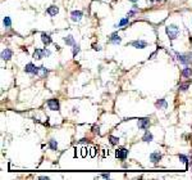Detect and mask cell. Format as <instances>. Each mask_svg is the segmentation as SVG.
Here are the masks:
<instances>
[{"label": "cell", "instance_id": "1f68e13d", "mask_svg": "<svg viewBox=\"0 0 192 180\" xmlns=\"http://www.w3.org/2000/svg\"><path fill=\"white\" fill-rule=\"evenodd\" d=\"M102 178H104V179H109V178H110V174H102Z\"/></svg>", "mask_w": 192, "mask_h": 180}, {"label": "cell", "instance_id": "836d02e7", "mask_svg": "<svg viewBox=\"0 0 192 180\" xmlns=\"http://www.w3.org/2000/svg\"><path fill=\"white\" fill-rule=\"evenodd\" d=\"M129 1H132V3H136V1H138V0H129Z\"/></svg>", "mask_w": 192, "mask_h": 180}, {"label": "cell", "instance_id": "277c9868", "mask_svg": "<svg viewBox=\"0 0 192 180\" xmlns=\"http://www.w3.org/2000/svg\"><path fill=\"white\" fill-rule=\"evenodd\" d=\"M149 126H150V118H147V117H145V118H140L138 120V129L140 130H147L149 129Z\"/></svg>", "mask_w": 192, "mask_h": 180}, {"label": "cell", "instance_id": "4dcf8cb0", "mask_svg": "<svg viewBox=\"0 0 192 180\" xmlns=\"http://www.w3.org/2000/svg\"><path fill=\"white\" fill-rule=\"evenodd\" d=\"M95 154H96V149H95V148H92V149H91V152H90V156H91V157H94Z\"/></svg>", "mask_w": 192, "mask_h": 180}, {"label": "cell", "instance_id": "d6986e66", "mask_svg": "<svg viewBox=\"0 0 192 180\" xmlns=\"http://www.w3.org/2000/svg\"><path fill=\"white\" fill-rule=\"evenodd\" d=\"M128 22H129V17L123 18V19H120V22H119L118 25H114V27H115V28H118V27H123V26L128 25Z\"/></svg>", "mask_w": 192, "mask_h": 180}, {"label": "cell", "instance_id": "f1b7e54d", "mask_svg": "<svg viewBox=\"0 0 192 180\" xmlns=\"http://www.w3.org/2000/svg\"><path fill=\"white\" fill-rule=\"evenodd\" d=\"M92 48H94V50H101V46L100 45H97V44H92Z\"/></svg>", "mask_w": 192, "mask_h": 180}, {"label": "cell", "instance_id": "e0dca14e", "mask_svg": "<svg viewBox=\"0 0 192 180\" xmlns=\"http://www.w3.org/2000/svg\"><path fill=\"white\" fill-rule=\"evenodd\" d=\"M152 134L151 133H150V131H145V135H143V136H142V140L143 141H146V143H150V141H151L152 140Z\"/></svg>", "mask_w": 192, "mask_h": 180}, {"label": "cell", "instance_id": "8fae6325", "mask_svg": "<svg viewBox=\"0 0 192 180\" xmlns=\"http://www.w3.org/2000/svg\"><path fill=\"white\" fill-rule=\"evenodd\" d=\"M160 160H161V153L160 152H152L150 154V161H151L152 163H158Z\"/></svg>", "mask_w": 192, "mask_h": 180}, {"label": "cell", "instance_id": "44dd1931", "mask_svg": "<svg viewBox=\"0 0 192 180\" xmlns=\"http://www.w3.org/2000/svg\"><path fill=\"white\" fill-rule=\"evenodd\" d=\"M49 147H50V149L56 150V149H58V143H56V140H55V139H50V140H49Z\"/></svg>", "mask_w": 192, "mask_h": 180}, {"label": "cell", "instance_id": "2e32d148", "mask_svg": "<svg viewBox=\"0 0 192 180\" xmlns=\"http://www.w3.org/2000/svg\"><path fill=\"white\" fill-rule=\"evenodd\" d=\"M64 40V43H65L67 45H70V46H73L74 45V39H73L72 35H68V36H65L63 39Z\"/></svg>", "mask_w": 192, "mask_h": 180}, {"label": "cell", "instance_id": "f546056e", "mask_svg": "<svg viewBox=\"0 0 192 180\" xmlns=\"http://www.w3.org/2000/svg\"><path fill=\"white\" fill-rule=\"evenodd\" d=\"M86 154H87V149H86V148H82V152H81V156H82V157H86Z\"/></svg>", "mask_w": 192, "mask_h": 180}, {"label": "cell", "instance_id": "7a4b0ae2", "mask_svg": "<svg viewBox=\"0 0 192 180\" xmlns=\"http://www.w3.org/2000/svg\"><path fill=\"white\" fill-rule=\"evenodd\" d=\"M115 156H117V158H119V160H126L127 156H128V149H126V148H123V147L118 148V149L115 150Z\"/></svg>", "mask_w": 192, "mask_h": 180}, {"label": "cell", "instance_id": "9a60e30c", "mask_svg": "<svg viewBox=\"0 0 192 180\" xmlns=\"http://www.w3.org/2000/svg\"><path fill=\"white\" fill-rule=\"evenodd\" d=\"M33 58L37 60H41L44 58V50L41 49H35V53H33Z\"/></svg>", "mask_w": 192, "mask_h": 180}, {"label": "cell", "instance_id": "3957f363", "mask_svg": "<svg viewBox=\"0 0 192 180\" xmlns=\"http://www.w3.org/2000/svg\"><path fill=\"white\" fill-rule=\"evenodd\" d=\"M46 104L51 111H59V108H60L59 101H58V99H49V101L46 102Z\"/></svg>", "mask_w": 192, "mask_h": 180}, {"label": "cell", "instance_id": "83f0119b", "mask_svg": "<svg viewBox=\"0 0 192 180\" xmlns=\"http://www.w3.org/2000/svg\"><path fill=\"white\" fill-rule=\"evenodd\" d=\"M42 50H44V57H49L51 54V51L49 49H42Z\"/></svg>", "mask_w": 192, "mask_h": 180}, {"label": "cell", "instance_id": "30bf717a", "mask_svg": "<svg viewBox=\"0 0 192 180\" xmlns=\"http://www.w3.org/2000/svg\"><path fill=\"white\" fill-rule=\"evenodd\" d=\"M175 57H177V59H178L182 64H184V66L190 64V60H188V57H187V56H183V54H179V53H177V51H175Z\"/></svg>", "mask_w": 192, "mask_h": 180}, {"label": "cell", "instance_id": "5bb4252c", "mask_svg": "<svg viewBox=\"0 0 192 180\" xmlns=\"http://www.w3.org/2000/svg\"><path fill=\"white\" fill-rule=\"evenodd\" d=\"M155 105H156V108H159V109H165L168 104H166V101H165V99L163 98V99H159V101L155 103Z\"/></svg>", "mask_w": 192, "mask_h": 180}, {"label": "cell", "instance_id": "cb8c5ba5", "mask_svg": "<svg viewBox=\"0 0 192 180\" xmlns=\"http://www.w3.org/2000/svg\"><path fill=\"white\" fill-rule=\"evenodd\" d=\"M72 53H73V57H76L77 54L79 53V45L78 44H74L73 45V49H72Z\"/></svg>", "mask_w": 192, "mask_h": 180}, {"label": "cell", "instance_id": "d4e9b609", "mask_svg": "<svg viewBox=\"0 0 192 180\" xmlns=\"http://www.w3.org/2000/svg\"><path fill=\"white\" fill-rule=\"evenodd\" d=\"M178 157H179V160H181L183 163H188V158L184 156V154H178Z\"/></svg>", "mask_w": 192, "mask_h": 180}, {"label": "cell", "instance_id": "4fadbf2b", "mask_svg": "<svg viewBox=\"0 0 192 180\" xmlns=\"http://www.w3.org/2000/svg\"><path fill=\"white\" fill-rule=\"evenodd\" d=\"M41 40H42L44 45H46V46L51 44V37H50L49 34H45V32H42V34H41Z\"/></svg>", "mask_w": 192, "mask_h": 180}, {"label": "cell", "instance_id": "484cf974", "mask_svg": "<svg viewBox=\"0 0 192 180\" xmlns=\"http://www.w3.org/2000/svg\"><path fill=\"white\" fill-rule=\"evenodd\" d=\"M92 133L94 134H100V127H99L97 125H94V126H92Z\"/></svg>", "mask_w": 192, "mask_h": 180}, {"label": "cell", "instance_id": "ac0fdd59", "mask_svg": "<svg viewBox=\"0 0 192 180\" xmlns=\"http://www.w3.org/2000/svg\"><path fill=\"white\" fill-rule=\"evenodd\" d=\"M47 72H49V71H47L46 68H45L44 66H41V67H38V72H37V76H40V77H45L47 75Z\"/></svg>", "mask_w": 192, "mask_h": 180}, {"label": "cell", "instance_id": "9c48e42d", "mask_svg": "<svg viewBox=\"0 0 192 180\" xmlns=\"http://www.w3.org/2000/svg\"><path fill=\"white\" fill-rule=\"evenodd\" d=\"M12 56H13V51L10 49H8V48H5V49L1 51V59L3 60H9L12 58Z\"/></svg>", "mask_w": 192, "mask_h": 180}, {"label": "cell", "instance_id": "6da1fadb", "mask_svg": "<svg viewBox=\"0 0 192 180\" xmlns=\"http://www.w3.org/2000/svg\"><path fill=\"white\" fill-rule=\"evenodd\" d=\"M165 31H166V35H168V37L170 39V40L173 41L174 39L178 37L179 35V27H177L175 25H169L165 27Z\"/></svg>", "mask_w": 192, "mask_h": 180}, {"label": "cell", "instance_id": "d6a6232c", "mask_svg": "<svg viewBox=\"0 0 192 180\" xmlns=\"http://www.w3.org/2000/svg\"><path fill=\"white\" fill-rule=\"evenodd\" d=\"M151 3H158V1H160V0H150Z\"/></svg>", "mask_w": 192, "mask_h": 180}, {"label": "cell", "instance_id": "603a6c76", "mask_svg": "<svg viewBox=\"0 0 192 180\" xmlns=\"http://www.w3.org/2000/svg\"><path fill=\"white\" fill-rule=\"evenodd\" d=\"M109 141H110V144H113V146H117V144L119 143V138L110 135V136H109Z\"/></svg>", "mask_w": 192, "mask_h": 180}, {"label": "cell", "instance_id": "8992f818", "mask_svg": "<svg viewBox=\"0 0 192 180\" xmlns=\"http://www.w3.org/2000/svg\"><path fill=\"white\" fill-rule=\"evenodd\" d=\"M82 15H83V13L81 11H73L70 13V19L73 22H79L82 19Z\"/></svg>", "mask_w": 192, "mask_h": 180}, {"label": "cell", "instance_id": "52a82bcc", "mask_svg": "<svg viewBox=\"0 0 192 180\" xmlns=\"http://www.w3.org/2000/svg\"><path fill=\"white\" fill-rule=\"evenodd\" d=\"M109 43L118 45V44H120V43H122V37H120L118 34H111L110 36H109Z\"/></svg>", "mask_w": 192, "mask_h": 180}, {"label": "cell", "instance_id": "5b68a950", "mask_svg": "<svg viewBox=\"0 0 192 180\" xmlns=\"http://www.w3.org/2000/svg\"><path fill=\"white\" fill-rule=\"evenodd\" d=\"M24 72L31 73V75H37L38 67H36L33 63H28V64H26V67H24Z\"/></svg>", "mask_w": 192, "mask_h": 180}, {"label": "cell", "instance_id": "4316f807", "mask_svg": "<svg viewBox=\"0 0 192 180\" xmlns=\"http://www.w3.org/2000/svg\"><path fill=\"white\" fill-rule=\"evenodd\" d=\"M188 88V84H183V85H179V89L182 90V91H184V90H187Z\"/></svg>", "mask_w": 192, "mask_h": 180}, {"label": "cell", "instance_id": "7c38bea8", "mask_svg": "<svg viewBox=\"0 0 192 180\" xmlns=\"http://www.w3.org/2000/svg\"><path fill=\"white\" fill-rule=\"evenodd\" d=\"M58 12H59V8H58V6H55V5H51V6H49V8L46 9V13H47L49 15H51V17L56 15Z\"/></svg>", "mask_w": 192, "mask_h": 180}, {"label": "cell", "instance_id": "ba28073f", "mask_svg": "<svg viewBox=\"0 0 192 180\" xmlns=\"http://www.w3.org/2000/svg\"><path fill=\"white\" fill-rule=\"evenodd\" d=\"M131 45L134 48H137V49H143V48H146L147 46V43L146 41H143V40H134L131 43Z\"/></svg>", "mask_w": 192, "mask_h": 180}, {"label": "cell", "instance_id": "ffe728a7", "mask_svg": "<svg viewBox=\"0 0 192 180\" xmlns=\"http://www.w3.org/2000/svg\"><path fill=\"white\" fill-rule=\"evenodd\" d=\"M3 25H4L5 28H9L12 26V19L10 17H4V19H3Z\"/></svg>", "mask_w": 192, "mask_h": 180}, {"label": "cell", "instance_id": "7402d4cb", "mask_svg": "<svg viewBox=\"0 0 192 180\" xmlns=\"http://www.w3.org/2000/svg\"><path fill=\"white\" fill-rule=\"evenodd\" d=\"M192 75V70L190 68V67H186V68L183 70V72H182V76L183 77H190Z\"/></svg>", "mask_w": 192, "mask_h": 180}]
</instances>
